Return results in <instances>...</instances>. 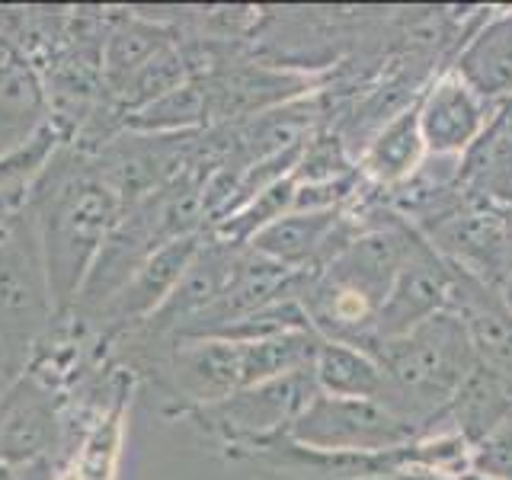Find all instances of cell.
<instances>
[{
    "label": "cell",
    "mask_w": 512,
    "mask_h": 480,
    "mask_svg": "<svg viewBox=\"0 0 512 480\" xmlns=\"http://www.w3.org/2000/svg\"><path fill=\"white\" fill-rule=\"evenodd\" d=\"M61 448V416L52 388L32 372L4 384L0 394V461L26 468L32 461H55Z\"/></svg>",
    "instance_id": "8fae6325"
},
{
    "label": "cell",
    "mask_w": 512,
    "mask_h": 480,
    "mask_svg": "<svg viewBox=\"0 0 512 480\" xmlns=\"http://www.w3.org/2000/svg\"><path fill=\"white\" fill-rule=\"evenodd\" d=\"M48 128V100L42 77L23 58L0 64V157L20 151Z\"/></svg>",
    "instance_id": "2e32d148"
},
{
    "label": "cell",
    "mask_w": 512,
    "mask_h": 480,
    "mask_svg": "<svg viewBox=\"0 0 512 480\" xmlns=\"http://www.w3.org/2000/svg\"><path fill=\"white\" fill-rule=\"evenodd\" d=\"M317 394L320 391L314 381V368H308V372L272 378L263 384H247V388L224 397L221 404L205 407L186 416V420L205 439L231 448L234 455H247L253 448L288 436L292 423L308 410Z\"/></svg>",
    "instance_id": "277c9868"
},
{
    "label": "cell",
    "mask_w": 512,
    "mask_h": 480,
    "mask_svg": "<svg viewBox=\"0 0 512 480\" xmlns=\"http://www.w3.org/2000/svg\"><path fill=\"white\" fill-rule=\"evenodd\" d=\"M365 352H372L384 372V394L378 404L423 432L439 426L461 381L477 365L468 333L452 311L429 317L426 324L394 340L368 343Z\"/></svg>",
    "instance_id": "7a4b0ae2"
},
{
    "label": "cell",
    "mask_w": 512,
    "mask_h": 480,
    "mask_svg": "<svg viewBox=\"0 0 512 480\" xmlns=\"http://www.w3.org/2000/svg\"><path fill=\"white\" fill-rule=\"evenodd\" d=\"M29 212L36 218L55 320L68 317L125 202L96 170L93 154L64 141L32 189Z\"/></svg>",
    "instance_id": "6da1fadb"
},
{
    "label": "cell",
    "mask_w": 512,
    "mask_h": 480,
    "mask_svg": "<svg viewBox=\"0 0 512 480\" xmlns=\"http://www.w3.org/2000/svg\"><path fill=\"white\" fill-rule=\"evenodd\" d=\"M448 311L461 320L464 333H468L477 365L512 384V311L500 292L455 269Z\"/></svg>",
    "instance_id": "7c38bea8"
},
{
    "label": "cell",
    "mask_w": 512,
    "mask_h": 480,
    "mask_svg": "<svg viewBox=\"0 0 512 480\" xmlns=\"http://www.w3.org/2000/svg\"><path fill=\"white\" fill-rule=\"evenodd\" d=\"M160 413L192 416L244 388V346L218 336L173 346L151 368Z\"/></svg>",
    "instance_id": "8992f818"
},
{
    "label": "cell",
    "mask_w": 512,
    "mask_h": 480,
    "mask_svg": "<svg viewBox=\"0 0 512 480\" xmlns=\"http://www.w3.org/2000/svg\"><path fill=\"white\" fill-rule=\"evenodd\" d=\"M500 298L509 304V311H512V266H509L506 279H503V285H500Z\"/></svg>",
    "instance_id": "44dd1931"
},
{
    "label": "cell",
    "mask_w": 512,
    "mask_h": 480,
    "mask_svg": "<svg viewBox=\"0 0 512 480\" xmlns=\"http://www.w3.org/2000/svg\"><path fill=\"white\" fill-rule=\"evenodd\" d=\"M416 234L445 263L500 292L512 266V208L464 199Z\"/></svg>",
    "instance_id": "52a82bcc"
},
{
    "label": "cell",
    "mask_w": 512,
    "mask_h": 480,
    "mask_svg": "<svg viewBox=\"0 0 512 480\" xmlns=\"http://www.w3.org/2000/svg\"><path fill=\"white\" fill-rule=\"evenodd\" d=\"M205 96L208 128L237 125L260 112L301 100L314 90V74L301 68H282L272 61H250L247 55L224 68L196 77Z\"/></svg>",
    "instance_id": "ba28073f"
},
{
    "label": "cell",
    "mask_w": 512,
    "mask_h": 480,
    "mask_svg": "<svg viewBox=\"0 0 512 480\" xmlns=\"http://www.w3.org/2000/svg\"><path fill=\"white\" fill-rule=\"evenodd\" d=\"M320 343H324V336L317 330H292L269 336V340L240 343L244 346V388L247 384L308 372V368H314Z\"/></svg>",
    "instance_id": "ac0fdd59"
},
{
    "label": "cell",
    "mask_w": 512,
    "mask_h": 480,
    "mask_svg": "<svg viewBox=\"0 0 512 480\" xmlns=\"http://www.w3.org/2000/svg\"><path fill=\"white\" fill-rule=\"evenodd\" d=\"M471 474L484 480H512V423L471 452Z\"/></svg>",
    "instance_id": "d6986e66"
},
{
    "label": "cell",
    "mask_w": 512,
    "mask_h": 480,
    "mask_svg": "<svg viewBox=\"0 0 512 480\" xmlns=\"http://www.w3.org/2000/svg\"><path fill=\"white\" fill-rule=\"evenodd\" d=\"M16 480H58V464L55 461H32L26 468H16Z\"/></svg>",
    "instance_id": "ffe728a7"
},
{
    "label": "cell",
    "mask_w": 512,
    "mask_h": 480,
    "mask_svg": "<svg viewBox=\"0 0 512 480\" xmlns=\"http://www.w3.org/2000/svg\"><path fill=\"white\" fill-rule=\"evenodd\" d=\"M452 68L490 103L512 100V10L496 13L461 45Z\"/></svg>",
    "instance_id": "9a60e30c"
},
{
    "label": "cell",
    "mask_w": 512,
    "mask_h": 480,
    "mask_svg": "<svg viewBox=\"0 0 512 480\" xmlns=\"http://www.w3.org/2000/svg\"><path fill=\"white\" fill-rule=\"evenodd\" d=\"M58 480H61V477H58Z\"/></svg>",
    "instance_id": "cb8c5ba5"
},
{
    "label": "cell",
    "mask_w": 512,
    "mask_h": 480,
    "mask_svg": "<svg viewBox=\"0 0 512 480\" xmlns=\"http://www.w3.org/2000/svg\"><path fill=\"white\" fill-rule=\"evenodd\" d=\"M314 381L317 391L327 397H368L381 400L384 394V372L372 352L349 343L324 340L314 359Z\"/></svg>",
    "instance_id": "e0dca14e"
},
{
    "label": "cell",
    "mask_w": 512,
    "mask_h": 480,
    "mask_svg": "<svg viewBox=\"0 0 512 480\" xmlns=\"http://www.w3.org/2000/svg\"><path fill=\"white\" fill-rule=\"evenodd\" d=\"M10 58H16V55L10 52V45H7V39H4V32H0V64L10 61Z\"/></svg>",
    "instance_id": "7402d4cb"
},
{
    "label": "cell",
    "mask_w": 512,
    "mask_h": 480,
    "mask_svg": "<svg viewBox=\"0 0 512 480\" xmlns=\"http://www.w3.org/2000/svg\"><path fill=\"white\" fill-rule=\"evenodd\" d=\"M55 320L45 256L29 205L0 215V384L26 372Z\"/></svg>",
    "instance_id": "3957f363"
},
{
    "label": "cell",
    "mask_w": 512,
    "mask_h": 480,
    "mask_svg": "<svg viewBox=\"0 0 512 480\" xmlns=\"http://www.w3.org/2000/svg\"><path fill=\"white\" fill-rule=\"evenodd\" d=\"M458 186L468 199L512 208V100L493 109L487 128L461 154Z\"/></svg>",
    "instance_id": "4fadbf2b"
},
{
    "label": "cell",
    "mask_w": 512,
    "mask_h": 480,
    "mask_svg": "<svg viewBox=\"0 0 512 480\" xmlns=\"http://www.w3.org/2000/svg\"><path fill=\"white\" fill-rule=\"evenodd\" d=\"M426 160V144L420 135V116H416V100L404 106L388 122H381L372 138L362 144L356 157L365 186L378 192H394L404 186L410 176L420 170Z\"/></svg>",
    "instance_id": "5bb4252c"
},
{
    "label": "cell",
    "mask_w": 512,
    "mask_h": 480,
    "mask_svg": "<svg viewBox=\"0 0 512 480\" xmlns=\"http://www.w3.org/2000/svg\"><path fill=\"white\" fill-rule=\"evenodd\" d=\"M500 103L484 100L452 64H445L416 96V116H420V135L429 157H455L477 141L484 132L493 109Z\"/></svg>",
    "instance_id": "9c48e42d"
},
{
    "label": "cell",
    "mask_w": 512,
    "mask_h": 480,
    "mask_svg": "<svg viewBox=\"0 0 512 480\" xmlns=\"http://www.w3.org/2000/svg\"><path fill=\"white\" fill-rule=\"evenodd\" d=\"M0 480H16V468H10V464L0 461Z\"/></svg>",
    "instance_id": "603a6c76"
},
{
    "label": "cell",
    "mask_w": 512,
    "mask_h": 480,
    "mask_svg": "<svg viewBox=\"0 0 512 480\" xmlns=\"http://www.w3.org/2000/svg\"><path fill=\"white\" fill-rule=\"evenodd\" d=\"M426 436L420 426L407 423L378 400L368 397H327L317 394L308 410L292 423L285 439L311 452L340 455H375L391 452L413 439Z\"/></svg>",
    "instance_id": "5b68a950"
},
{
    "label": "cell",
    "mask_w": 512,
    "mask_h": 480,
    "mask_svg": "<svg viewBox=\"0 0 512 480\" xmlns=\"http://www.w3.org/2000/svg\"><path fill=\"white\" fill-rule=\"evenodd\" d=\"M452 282H455L452 263H445L442 256L432 250L420 234H416L407 260H404V266H400L391 292L381 304L378 320H375V333L368 343L394 340V336L410 333L413 327L426 324L429 317L448 311V301H452Z\"/></svg>",
    "instance_id": "30bf717a"
}]
</instances>
